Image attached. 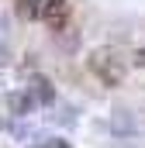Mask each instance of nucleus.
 <instances>
[{
  "instance_id": "nucleus-2",
  "label": "nucleus",
  "mask_w": 145,
  "mask_h": 148,
  "mask_svg": "<svg viewBox=\"0 0 145 148\" xmlns=\"http://www.w3.org/2000/svg\"><path fill=\"white\" fill-rule=\"evenodd\" d=\"M41 17L48 28H62L69 17V0H45L41 3Z\"/></svg>"
},
{
  "instance_id": "nucleus-6",
  "label": "nucleus",
  "mask_w": 145,
  "mask_h": 148,
  "mask_svg": "<svg viewBox=\"0 0 145 148\" xmlns=\"http://www.w3.org/2000/svg\"><path fill=\"white\" fill-rule=\"evenodd\" d=\"M131 62H135L138 69H145V45H142V48H138V52H135V59H131Z\"/></svg>"
},
{
  "instance_id": "nucleus-7",
  "label": "nucleus",
  "mask_w": 145,
  "mask_h": 148,
  "mask_svg": "<svg viewBox=\"0 0 145 148\" xmlns=\"http://www.w3.org/2000/svg\"><path fill=\"white\" fill-rule=\"evenodd\" d=\"M41 148H69V145H66V141H59V138H55V145H41Z\"/></svg>"
},
{
  "instance_id": "nucleus-3",
  "label": "nucleus",
  "mask_w": 145,
  "mask_h": 148,
  "mask_svg": "<svg viewBox=\"0 0 145 148\" xmlns=\"http://www.w3.org/2000/svg\"><path fill=\"white\" fill-rule=\"evenodd\" d=\"M31 100H41V103H48L55 93L48 90V79H41V76H35V83H31V93H28Z\"/></svg>"
},
{
  "instance_id": "nucleus-1",
  "label": "nucleus",
  "mask_w": 145,
  "mask_h": 148,
  "mask_svg": "<svg viewBox=\"0 0 145 148\" xmlns=\"http://www.w3.org/2000/svg\"><path fill=\"white\" fill-rule=\"evenodd\" d=\"M86 66H90V73L97 76L104 86H121V79H124V62H121L110 48H97V52H90Z\"/></svg>"
},
{
  "instance_id": "nucleus-4",
  "label": "nucleus",
  "mask_w": 145,
  "mask_h": 148,
  "mask_svg": "<svg viewBox=\"0 0 145 148\" xmlns=\"http://www.w3.org/2000/svg\"><path fill=\"white\" fill-rule=\"evenodd\" d=\"M41 3L45 0H17V14L21 17H38L41 14Z\"/></svg>"
},
{
  "instance_id": "nucleus-5",
  "label": "nucleus",
  "mask_w": 145,
  "mask_h": 148,
  "mask_svg": "<svg viewBox=\"0 0 145 148\" xmlns=\"http://www.w3.org/2000/svg\"><path fill=\"white\" fill-rule=\"evenodd\" d=\"M3 48H7V21L0 17V52H3Z\"/></svg>"
}]
</instances>
